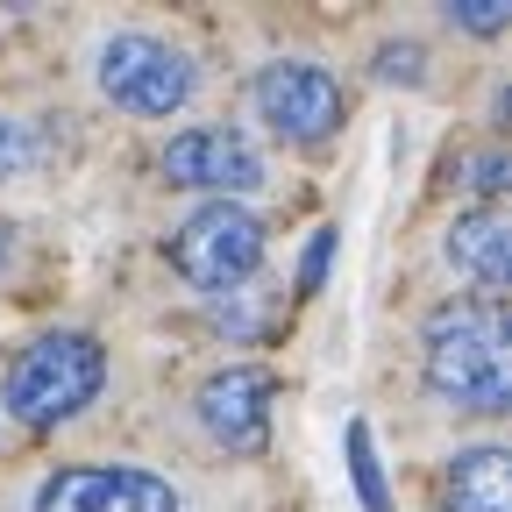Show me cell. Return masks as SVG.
<instances>
[{
  "label": "cell",
  "mask_w": 512,
  "mask_h": 512,
  "mask_svg": "<svg viewBox=\"0 0 512 512\" xmlns=\"http://www.w3.org/2000/svg\"><path fill=\"white\" fill-rule=\"evenodd\" d=\"M420 377L427 392L463 413H505L512 406V335L498 299H448L420 328Z\"/></svg>",
  "instance_id": "6da1fadb"
},
{
  "label": "cell",
  "mask_w": 512,
  "mask_h": 512,
  "mask_svg": "<svg viewBox=\"0 0 512 512\" xmlns=\"http://www.w3.org/2000/svg\"><path fill=\"white\" fill-rule=\"evenodd\" d=\"M107 384V349L79 328H57L36 335L15 370H8V413L22 427H57V420H79Z\"/></svg>",
  "instance_id": "7a4b0ae2"
},
{
  "label": "cell",
  "mask_w": 512,
  "mask_h": 512,
  "mask_svg": "<svg viewBox=\"0 0 512 512\" xmlns=\"http://www.w3.org/2000/svg\"><path fill=\"white\" fill-rule=\"evenodd\" d=\"M171 271L200 292H228L242 285L256 264H264V221H256L242 200H207L192 207L178 228H171Z\"/></svg>",
  "instance_id": "3957f363"
},
{
  "label": "cell",
  "mask_w": 512,
  "mask_h": 512,
  "mask_svg": "<svg viewBox=\"0 0 512 512\" xmlns=\"http://www.w3.org/2000/svg\"><path fill=\"white\" fill-rule=\"evenodd\" d=\"M93 79L121 114H150V121H164L192 100V64L164 36H107Z\"/></svg>",
  "instance_id": "277c9868"
},
{
  "label": "cell",
  "mask_w": 512,
  "mask_h": 512,
  "mask_svg": "<svg viewBox=\"0 0 512 512\" xmlns=\"http://www.w3.org/2000/svg\"><path fill=\"white\" fill-rule=\"evenodd\" d=\"M249 93H256V114L271 121V136H285V143H328L342 128V114H349L342 79L328 72V64H306V57L264 64Z\"/></svg>",
  "instance_id": "5b68a950"
},
{
  "label": "cell",
  "mask_w": 512,
  "mask_h": 512,
  "mask_svg": "<svg viewBox=\"0 0 512 512\" xmlns=\"http://www.w3.org/2000/svg\"><path fill=\"white\" fill-rule=\"evenodd\" d=\"M36 512H178V491L157 470L128 463H72L36 484Z\"/></svg>",
  "instance_id": "8992f818"
},
{
  "label": "cell",
  "mask_w": 512,
  "mask_h": 512,
  "mask_svg": "<svg viewBox=\"0 0 512 512\" xmlns=\"http://www.w3.org/2000/svg\"><path fill=\"white\" fill-rule=\"evenodd\" d=\"M271 406H278V377L264 363H221L200 392H192L200 427L221 448H235V456H256V448L271 441Z\"/></svg>",
  "instance_id": "52a82bcc"
},
{
  "label": "cell",
  "mask_w": 512,
  "mask_h": 512,
  "mask_svg": "<svg viewBox=\"0 0 512 512\" xmlns=\"http://www.w3.org/2000/svg\"><path fill=\"white\" fill-rule=\"evenodd\" d=\"M164 178L185 192H214V200H242L264 185V157L242 128H178L164 143Z\"/></svg>",
  "instance_id": "ba28073f"
},
{
  "label": "cell",
  "mask_w": 512,
  "mask_h": 512,
  "mask_svg": "<svg viewBox=\"0 0 512 512\" xmlns=\"http://www.w3.org/2000/svg\"><path fill=\"white\" fill-rule=\"evenodd\" d=\"M441 249H448V264L477 285V299H498V292H505V278H512V221H505V207H470V214H456Z\"/></svg>",
  "instance_id": "9c48e42d"
},
{
  "label": "cell",
  "mask_w": 512,
  "mask_h": 512,
  "mask_svg": "<svg viewBox=\"0 0 512 512\" xmlns=\"http://www.w3.org/2000/svg\"><path fill=\"white\" fill-rule=\"evenodd\" d=\"M441 491H448V512H512V456L498 441L456 448Z\"/></svg>",
  "instance_id": "30bf717a"
},
{
  "label": "cell",
  "mask_w": 512,
  "mask_h": 512,
  "mask_svg": "<svg viewBox=\"0 0 512 512\" xmlns=\"http://www.w3.org/2000/svg\"><path fill=\"white\" fill-rule=\"evenodd\" d=\"M349 463H356V491L370 512H392V498H384V477H377V448H370V427L356 420L349 427Z\"/></svg>",
  "instance_id": "8fae6325"
},
{
  "label": "cell",
  "mask_w": 512,
  "mask_h": 512,
  "mask_svg": "<svg viewBox=\"0 0 512 512\" xmlns=\"http://www.w3.org/2000/svg\"><path fill=\"white\" fill-rule=\"evenodd\" d=\"M36 164V128L22 114H0V178H15Z\"/></svg>",
  "instance_id": "7c38bea8"
},
{
  "label": "cell",
  "mask_w": 512,
  "mask_h": 512,
  "mask_svg": "<svg viewBox=\"0 0 512 512\" xmlns=\"http://www.w3.org/2000/svg\"><path fill=\"white\" fill-rule=\"evenodd\" d=\"M448 22L470 29V36H498V29L512 22V8H505V0H456V8H448Z\"/></svg>",
  "instance_id": "4fadbf2b"
},
{
  "label": "cell",
  "mask_w": 512,
  "mask_h": 512,
  "mask_svg": "<svg viewBox=\"0 0 512 512\" xmlns=\"http://www.w3.org/2000/svg\"><path fill=\"white\" fill-rule=\"evenodd\" d=\"M420 43H384L377 50V79H406V86H420Z\"/></svg>",
  "instance_id": "5bb4252c"
},
{
  "label": "cell",
  "mask_w": 512,
  "mask_h": 512,
  "mask_svg": "<svg viewBox=\"0 0 512 512\" xmlns=\"http://www.w3.org/2000/svg\"><path fill=\"white\" fill-rule=\"evenodd\" d=\"M463 171H470V185L484 192V207H498V192H505V157H498V150H477Z\"/></svg>",
  "instance_id": "9a60e30c"
},
{
  "label": "cell",
  "mask_w": 512,
  "mask_h": 512,
  "mask_svg": "<svg viewBox=\"0 0 512 512\" xmlns=\"http://www.w3.org/2000/svg\"><path fill=\"white\" fill-rule=\"evenodd\" d=\"M328 249H335V228H320V235H313V249H306V271H299V285H306V292L320 285V271H328Z\"/></svg>",
  "instance_id": "2e32d148"
},
{
  "label": "cell",
  "mask_w": 512,
  "mask_h": 512,
  "mask_svg": "<svg viewBox=\"0 0 512 512\" xmlns=\"http://www.w3.org/2000/svg\"><path fill=\"white\" fill-rule=\"evenodd\" d=\"M8 249H15V228H8V221H0V264H8Z\"/></svg>",
  "instance_id": "e0dca14e"
}]
</instances>
